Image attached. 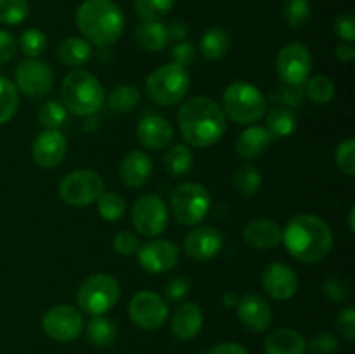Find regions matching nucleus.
Instances as JSON below:
<instances>
[{"instance_id":"20e7f679","label":"nucleus","mask_w":355,"mask_h":354,"mask_svg":"<svg viewBox=\"0 0 355 354\" xmlns=\"http://www.w3.org/2000/svg\"><path fill=\"white\" fill-rule=\"evenodd\" d=\"M62 106L80 117L96 115L103 108L104 89L99 80L85 69L68 73L61 83Z\"/></svg>"},{"instance_id":"aec40b11","label":"nucleus","mask_w":355,"mask_h":354,"mask_svg":"<svg viewBox=\"0 0 355 354\" xmlns=\"http://www.w3.org/2000/svg\"><path fill=\"white\" fill-rule=\"evenodd\" d=\"M137 139L144 148L159 151L172 142L173 127L159 115H146L137 125Z\"/></svg>"},{"instance_id":"603ef678","label":"nucleus","mask_w":355,"mask_h":354,"mask_svg":"<svg viewBox=\"0 0 355 354\" xmlns=\"http://www.w3.org/2000/svg\"><path fill=\"white\" fill-rule=\"evenodd\" d=\"M279 97L281 101H284V103L288 104V106H293V108H300L302 104H304V99H305V92L302 90V85L297 87V85H288L286 89H281L279 90Z\"/></svg>"},{"instance_id":"37998d69","label":"nucleus","mask_w":355,"mask_h":354,"mask_svg":"<svg viewBox=\"0 0 355 354\" xmlns=\"http://www.w3.org/2000/svg\"><path fill=\"white\" fill-rule=\"evenodd\" d=\"M338 349V339L333 333L322 332L307 342V351L312 354H333Z\"/></svg>"},{"instance_id":"c85d7f7f","label":"nucleus","mask_w":355,"mask_h":354,"mask_svg":"<svg viewBox=\"0 0 355 354\" xmlns=\"http://www.w3.org/2000/svg\"><path fill=\"white\" fill-rule=\"evenodd\" d=\"M267 132L270 137L284 139L290 137L297 130V115L290 108H274L267 113Z\"/></svg>"},{"instance_id":"f03ea898","label":"nucleus","mask_w":355,"mask_h":354,"mask_svg":"<svg viewBox=\"0 0 355 354\" xmlns=\"http://www.w3.org/2000/svg\"><path fill=\"white\" fill-rule=\"evenodd\" d=\"M288 252L304 264L321 262L333 248V233L324 219L314 214H298L283 229Z\"/></svg>"},{"instance_id":"2eb2a0df","label":"nucleus","mask_w":355,"mask_h":354,"mask_svg":"<svg viewBox=\"0 0 355 354\" xmlns=\"http://www.w3.org/2000/svg\"><path fill=\"white\" fill-rule=\"evenodd\" d=\"M137 257L142 269L151 274H159L173 269L179 264L180 250L168 239H153L139 246Z\"/></svg>"},{"instance_id":"bb28decb","label":"nucleus","mask_w":355,"mask_h":354,"mask_svg":"<svg viewBox=\"0 0 355 354\" xmlns=\"http://www.w3.org/2000/svg\"><path fill=\"white\" fill-rule=\"evenodd\" d=\"M135 40L146 51H163L170 42L166 24L159 21H142V24H139L135 30Z\"/></svg>"},{"instance_id":"6e6552de","label":"nucleus","mask_w":355,"mask_h":354,"mask_svg":"<svg viewBox=\"0 0 355 354\" xmlns=\"http://www.w3.org/2000/svg\"><path fill=\"white\" fill-rule=\"evenodd\" d=\"M120 298V283L104 273L92 274L78 288L76 302L90 316H103L116 305Z\"/></svg>"},{"instance_id":"f257e3e1","label":"nucleus","mask_w":355,"mask_h":354,"mask_svg":"<svg viewBox=\"0 0 355 354\" xmlns=\"http://www.w3.org/2000/svg\"><path fill=\"white\" fill-rule=\"evenodd\" d=\"M179 130L184 141L193 148H208L222 139L227 128L225 115L214 99L194 96L180 106Z\"/></svg>"},{"instance_id":"a18cd8bd","label":"nucleus","mask_w":355,"mask_h":354,"mask_svg":"<svg viewBox=\"0 0 355 354\" xmlns=\"http://www.w3.org/2000/svg\"><path fill=\"white\" fill-rule=\"evenodd\" d=\"M170 58H172V61L175 62V65L187 68V66L193 65L194 59H196V47H194L193 44H189V42H179V44L173 45L172 51H170Z\"/></svg>"},{"instance_id":"79ce46f5","label":"nucleus","mask_w":355,"mask_h":354,"mask_svg":"<svg viewBox=\"0 0 355 354\" xmlns=\"http://www.w3.org/2000/svg\"><path fill=\"white\" fill-rule=\"evenodd\" d=\"M336 165L343 174L352 177L355 174V141L352 137L345 139L336 148Z\"/></svg>"},{"instance_id":"3c124183","label":"nucleus","mask_w":355,"mask_h":354,"mask_svg":"<svg viewBox=\"0 0 355 354\" xmlns=\"http://www.w3.org/2000/svg\"><path fill=\"white\" fill-rule=\"evenodd\" d=\"M16 52V38L7 30H0V65H6Z\"/></svg>"},{"instance_id":"de8ad7c7","label":"nucleus","mask_w":355,"mask_h":354,"mask_svg":"<svg viewBox=\"0 0 355 354\" xmlns=\"http://www.w3.org/2000/svg\"><path fill=\"white\" fill-rule=\"evenodd\" d=\"M335 33L342 38L345 44L355 42V17L354 14L345 12L336 16L335 19Z\"/></svg>"},{"instance_id":"e433bc0d","label":"nucleus","mask_w":355,"mask_h":354,"mask_svg":"<svg viewBox=\"0 0 355 354\" xmlns=\"http://www.w3.org/2000/svg\"><path fill=\"white\" fill-rule=\"evenodd\" d=\"M175 0H134V9L142 21H159L173 9Z\"/></svg>"},{"instance_id":"ddd939ff","label":"nucleus","mask_w":355,"mask_h":354,"mask_svg":"<svg viewBox=\"0 0 355 354\" xmlns=\"http://www.w3.org/2000/svg\"><path fill=\"white\" fill-rule=\"evenodd\" d=\"M128 316L142 330H158L168 318V305L155 292L142 290L128 302Z\"/></svg>"},{"instance_id":"72a5a7b5","label":"nucleus","mask_w":355,"mask_h":354,"mask_svg":"<svg viewBox=\"0 0 355 354\" xmlns=\"http://www.w3.org/2000/svg\"><path fill=\"white\" fill-rule=\"evenodd\" d=\"M19 94L9 78L0 75V125L7 124L16 115Z\"/></svg>"},{"instance_id":"2f4dec72","label":"nucleus","mask_w":355,"mask_h":354,"mask_svg":"<svg viewBox=\"0 0 355 354\" xmlns=\"http://www.w3.org/2000/svg\"><path fill=\"white\" fill-rule=\"evenodd\" d=\"M232 184L238 193L245 194V196H253L262 186V174L257 167L243 163L232 174Z\"/></svg>"},{"instance_id":"8fccbe9b","label":"nucleus","mask_w":355,"mask_h":354,"mask_svg":"<svg viewBox=\"0 0 355 354\" xmlns=\"http://www.w3.org/2000/svg\"><path fill=\"white\" fill-rule=\"evenodd\" d=\"M113 246H114V250L120 253V255L128 257V255H132V253L137 252L139 246H141V245H139V239H137V236L134 235V233L121 231V233H118L116 236H114Z\"/></svg>"},{"instance_id":"a878e982","label":"nucleus","mask_w":355,"mask_h":354,"mask_svg":"<svg viewBox=\"0 0 355 354\" xmlns=\"http://www.w3.org/2000/svg\"><path fill=\"white\" fill-rule=\"evenodd\" d=\"M231 49V38L227 31L220 26H211L201 35L200 38V52L210 61H220L227 56Z\"/></svg>"},{"instance_id":"1a4fd4ad","label":"nucleus","mask_w":355,"mask_h":354,"mask_svg":"<svg viewBox=\"0 0 355 354\" xmlns=\"http://www.w3.org/2000/svg\"><path fill=\"white\" fill-rule=\"evenodd\" d=\"M59 196L71 207H89L104 194V180L89 169L75 170L59 183Z\"/></svg>"},{"instance_id":"58836bf2","label":"nucleus","mask_w":355,"mask_h":354,"mask_svg":"<svg viewBox=\"0 0 355 354\" xmlns=\"http://www.w3.org/2000/svg\"><path fill=\"white\" fill-rule=\"evenodd\" d=\"M97 210H99V215L104 221L114 222L123 217L125 210H127V203H125V200L120 194L104 193L97 200Z\"/></svg>"},{"instance_id":"f3484780","label":"nucleus","mask_w":355,"mask_h":354,"mask_svg":"<svg viewBox=\"0 0 355 354\" xmlns=\"http://www.w3.org/2000/svg\"><path fill=\"white\" fill-rule=\"evenodd\" d=\"M224 246V238L220 231L210 226H200L193 231L187 233L184 238V252L198 262H207L211 260Z\"/></svg>"},{"instance_id":"dca6fc26","label":"nucleus","mask_w":355,"mask_h":354,"mask_svg":"<svg viewBox=\"0 0 355 354\" xmlns=\"http://www.w3.org/2000/svg\"><path fill=\"white\" fill-rule=\"evenodd\" d=\"M262 288L274 301H290L298 290L297 273L288 264L270 262L262 273Z\"/></svg>"},{"instance_id":"49530a36","label":"nucleus","mask_w":355,"mask_h":354,"mask_svg":"<svg viewBox=\"0 0 355 354\" xmlns=\"http://www.w3.org/2000/svg\"><path fill=\"white\" fill-rule=\"evenodd\" d=\"M191 290V283L187 278L184 276H173L170 278L168 283L165 287V295L170 302H179L187 297Z\"/></svg>"},{"instance_id":"6ab92c4d","label":"nucleus","mask_w":355,"mask_h":354,"mask_svg":"<svg viewBox=\"0 0 355 354\" xmlns=\"http://www.w3.org/2000/svg\"><path fill=\"white\" fill-rule=\"evenodd\" d=\"M68 142L59 130H44L35 137L31 155L42 169H54L64 160Z\"/></svg>"},{"instance_id":"c756f323","label":"nucleus","mask_w":355,"mask_h":354,"mask_svg":"<svg viewBox=\"0 0 355 354\" xmlns=\"http://www.w3.org/2000/svg\"><path fill=\"white\" fill-rule=\"evenodd\" d=\"M116 325L103 316H94L85 326V335L92 346L110 347L116 340Z\"/></svg>"},{"instance_id":"4c0bfd02","label":"nucleus","mask_w":355,"mask_h":354,"mask_svg":"<svg viewBox=\"0 0 355 354\" xmlns=\"http://www.w3.org/2000/svg\"><path fill=\"white\" fill-rule=\"evenodd\" d=\"M19 47L28 59H37L47 49V37L38 28H28L21 33Z\"/></svg>"},{"instance_id":"c03bdc74","label":"nucleus","mask_w":355,"mask_h":354,"mask_svg":"<svg viewBox=\"0 0 355 354\" xmlns=\"http://www.w3.org/2000/svg\"><path fill=\"white\" fill-rule=\"evenodd\" d=\"M324 294L326 297L331 298L333 302H345L350 297V288L345 280L338 276H331L324 281Z\"/></svg>"},{"instance_id":"4be33fe9","label":"nucleus","mask_w":355,"mask_h":354,"mask_svg":"<svg viewBox=\"0 0 355 354\" xmlns=\"http://www.w3.org/2000/svg\"><path fill=\"white\" fill-rule=\"evenodd\" d=\"M153 172L151 156L141 149L127 153L120 163V177L125 186L142 187L149 180Z\"/></svg>"},{"instance_id":"864d4df0","label":"nucleus","mask_w":355,"mask_h":354,"mask_svg":"<svg viewBox=\"0 0 355 354\" xmlns=\"http://www.w3.org/2000/svg\"><path fill=\"white\" fill-rule=\"evenodd\" d=\"M207 354H248V351L236 342H222L211 347Z\"/></svg>"},{"instance_id":"f8f14e48","label":"nucleus","mask_w":355,"mask_h":354,"mask_svg":"<svg viewBox=\"0 0 355 354\" xmlns=\"http://www.w3.org/2000/svg\"><path fill=\"white\" fill-rule=\"evenodd\" d=\"M42 328L45 335L58 342H71L82 333L83 318L73 305L59 304L49 309L42 318Z\"/></svg>"},{"instance_id":"6e6d98bb","label":"nucleus","mask_w":355,"mask_h":354,"mask_svg":"<svg viewBox=\"0 0 355 354\" xmlns=\"http://www.w3.org/2000/svg\"><path fill=\"white\" fill-rule=\"evenodd\" d=\"M335 54L342 62H350L355 59V49L352 44H345V42H342L340 45H336Z\"/></svg>"},{"instance_id":"b1692460","label":"nucleus","mask_w":355,"mask_h":354,"mask_svg":"<svg viewBox=\"0 0 355 354\" xmlns=\"http://www.w3.org/2000/svg\"><path fill=\"white\" fill-rule=\"evenodd\" d=\"M270 141L272 137L266 127L252 125L239 134L236 141V151L243 160H255L267 151Z\"/></svg>"},{"instance_id":"cd10ccee","label":"nucleus","mask_w":355,"mask_h":354,"mask_svg":"<svg viewBox=\"0 0 355 354\" xmlns=\"http://www.w3.org/2000/svg\"><path fill=\"white\" fill-rule=\"evenodd\" d=\"M92 56V47H90V42H87L85 38L78 37H69L66 40H62L58 47V59L64 66H83Z\"/></svg>"},{"instance_id":"423d86ee","label":"nucleus","mask_w":355,"mask_h":354,"mask_svg":"<svg viewBox=\"0 0 355 354\" xmlns=\"http://www.w3.org/2000/svg\"><path fill=\"white\" fill-rule=\"evenodd\" d=\"M189 73L175 62L159 66L146 80L148 97L159 106H173L180 103L189 92Z\"/></svg>"},{"instance_id":"5fc2aeb1","label":"nucleus","mask_w":355,"mask_h":354,"mask_svg":"<svg viewBox=\"0 0 355 354\" xmlns=\"http://www.w3.org/2000/svg\"><path fill=\"white\" fill-rule=\"evenodd\" d=\"M166 31H168V40L182 42L187 35V26L182 21H172V23L166 26Z\"/></svg>"},{"instance_id":"7ed1b4c3","label":"nucleus","mask_w":355,"mask_h":354,"mask_svg":"<svg viewBox=\"0 0 355 354\" xmlns=\"http://www.w3.org/2000/svg\"><path fill=\"white\" fill-rule=\"evenodd\" d=\"M75 23L87 42L101 49L116 44L125 30V16L113 0H83Z\"/></svg>"},{"instance_id":"412c9836","label":"nucleus","mask_w":355,"mask_h":354,"mask_svg":"<svg viewBox=\"0 0 355 354\" xmlns=\"http://www.w3.org/2000/svg\"><path fill=\"white\" fill-rule=\"evenodd\" d=\"M243 238L253 248L270 250L283 242V229L272 219H253L243 229Z\"/></svg>"},{"instance_id":"473e14b6","label":"nucleus","mask_w":355,"mask_h":354,"mask_svg":"<svg viewBox=\"0 0 355 354\" xmlns=\"http://www.w3.org/2000/svg\"><path fill=\"white\" fill-rule=\"evenodd\" d=\"M141 101V92L134 85H118L107 96V106L114 113H128Z\"/></svg>"},{"instance_id":"ea45409f","label":"nucleus","mask_w":355,"mask_h":354,"mask_svg":"<svg viewBox=\"0 0 355 354\" xmlns=\"http://www.w3.org/2000/svg\"><path fill=\"white\" fill-rule=\"evenodd\" d=\"M38 121L45 130H58L66 121V108L58 101H47L38 110Z\"/></svg>"},{"instance_id":"39448f33","label":"nucleus","mask_w":355,"mask_h":354,"mask_svg":"<svg viewBox=\"0 0 355 354\" xmlns=\"http://www.w3.org/2000/svg\"><path fill=\"white\" fill-rule=\"evenodd\" d=\"M225 118L234 124L252 125L267 113V99L260 89L248 82H232L222 96Z\"/></svg>"},{"instance_id":"a211bd4d","label":"nucleus","mask_w":355,"mask_h":354,"mask_svg":"<svg viewBox=\"0 0 355 354\" xmlns=\"http://www.w3.org/2000/svg\"><path fill=\"white\" fill-rule=\"evenodd\" d=\"M236 311L241 325L253 333L266 332L272 323V309L269 302L257 294H246L238 298Z\"/></svg>"},{"instance_id":"a19ab883","label":"nucleus","mask_w":355,"mask_h":354,"mask_svg":"<svg viewBox=\"0 0 355 354\" xmlns=\"http://www.w3.org/2000/svg\"><path fill=\"white\" fill-rule=\"evenodd\" d=\"M30 14L28 0H0V23L19 24Z\"/></svg>"},{"instance_id":"4468645a","label":"nucleus","mask_w":355,"mask_h":354,"mask_svg":"<svg viewBox=\"0 0 355 354\" xmlns=\"http://www.w3.org/2000/svg\"><path fill=\"white\" fill-rule=\"evenodd\" d=\"M54 83V73L45 62L38 59H26L16 68V89L30 99H42L47 96Z\"/></svg>"},{"instance_id":"4d7b16f0","label":"nucleus","mask_w":355,"mask_h":354,"mask_svg":"<svg viewBox=\"0 0 355 354\" xmlns=\"http://www.w3.org/2000/svg\"><path fill=\"white\" fill-rule=\"evenodd\" d=\"M236 302H238V298H236L234 294H225L224 295V305H225V307H231V305H234Z\"/></svg>"},{"instance_id":"5701e85b","label":"nucleus","mask_w":355,"mask_h":354,"mask_svg":"<svg viewBox=\"0 0 355 354\" xmlns=\"http://www.w3.org/2000/svg\"><path fill=\"white\" fill-rule=\"evenodd\" d=\"M201 326H203V311L193 302H184L182 305H179L170 321V330L179 340L194 339L200 333Z\"/></svg>"},{"instance_id":"c9c22d12","label":"nucleus","mask_w":355,"mask_h":354,"mask_svg":"<svg viewBox=\"0 0 355 354\" xmlns=\"http://www.w3.org/2000/svg\"><path fill=\"white\" fill-rule=\"evenodd\" d=\"M312 7L309 0H284L283 17L291 28H302L311 21Z\"/></svg>"},{"instance_id":"393cba45","label":"nucleus","mask_w":355,"mask_h":354,"mask_svg":"<svg viewBox=\"0 0 355 354\" xmlns=\"http://www.w3.org/2000/svg\"><path fill=\"white\" fill-rule=\"evenodd\" d=\"M266 354H305L307 342L293 328H279L270 333L263 342Z\"/></svg>"},{"instance_id":"0eeeda50","label":"nucleus","mask_w":355,"mask_h":354,"mask_svg":"<svg viewBox=\"0 0 355 354\" xmlns=\"http://www.w3.org/2000/svg\"><path fill=\"white\" fill-rule=\"evenodd\" d=\"M211 196L200 183H182L172 191L170 208L175 221L182 226H198L210 212Z\"/></svg>"},{"instance_id":"f704fd0d","label":"nucleus","mask_w":355,"mask_h":354,"mask_svg":"<svg viewBox=\"0 0 355 354\" xmlns=\"http://www.w3.org/2000/svg\"><path fill=\"white\" fill-rule=\"evenodd\" d=\"M336 87L329 76L315 75L307 80V87H305V97L318 104H326L335 97Z\"/></svg>"},{"instance_id":"13d9d810","label":"nucleus","mask_w":355,"mask_h":354,"mask_svg":"<svg viewBox=\"0 0 355 354\" xmlns=\"http://www.w3.org/2000/svg\"><path fill=\"white\" fill-rule=\"evenodd\" d=\"M354 215H355V208L352 207V208H350V210H349V229H350V231H355V219H354Z\"/></svg>"},{"instance_id":"09e8293b","label":"nucleus","mask_w":355,"mask_h":354,"mask_svg":"<svg viewBox=\"0 0 355 354\" xmlns=\"http://www.w3.org/2000/svg\"><path fill=\"white\" fill-rule=\"evenodd\" d=\"M336 328L342 333V337L349 342L355 340V311L354 307H345L340 311L336 318Z\"/></svg>"},{"instance_id":"9d476101","label":"nucleus","mask_w":355,"mask_h":354,"mask_svg":"<svg viewBox=\"0 0 355 354\" xmlns=\"http://www.w3.org/2000/svg\"><path fill=\"white\" fill-rule=\"evenodd\" d=\"M132 224L135 231L148 238H156L168 226V208L156 194H142L132 208Z\"/></svg>"},{"instance_id":"7c9ffc66","label":"nucleus","mask_w":355,"mask_h":354,"mask_svg":"<svg viewBox=\"0 0 355 354\" xmlns=\"http://www.w3.org/2000/svg\"><path fill=\"white\" fill-rule=\"evenodd\" d=\"M193 153L189 146L175 144L166 151L165 155V169L172 177H182L189 174L193 169Z\"/></svg>"},{"instance_id":"9b49d317","label":"nucleus","mask_w":355,"mask_h":354,"mask_svg":"<svg viewBox=\"0 0 355 354\" xmlns=\"http://www.w3.org/2000/svg\"><path fill=\"white\" fill-rule=\"evenodd\" d=\"M276 66L281 80L286 85H304L309 80V75H311V51L304 44H298V42L284 45L279 54H277Z\"/></svg>"}]
</instances>
